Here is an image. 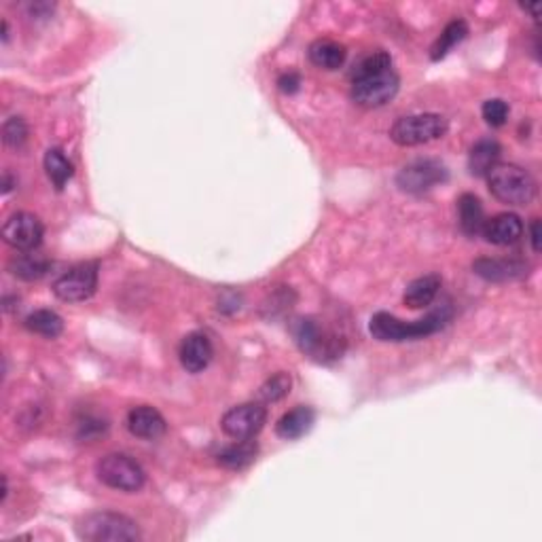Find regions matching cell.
Wrapping results in <instances>:
<instances>
[{"label":"cell","mask_w":542,"mask_h":542,"mask_svg":"<svg viewBox=\"0 0 542 542\" xmlns=\"http://www.w3.org/2000/svg\"><path fill=\"white\" fill-rule=\"evenodd\" d=\"M508 112H511V109H508V104L505 100L500 98H491L483 104L481 109V115L485 119V123L491 127H502L506 123L508 119Z\"/></svg>","instance_id":"f546056e"},{"label":"cell","mask_w":542,"mask_h":542,"mask_svg":"<svg viewBox=\"0 0 542 542\" xmlns=\"http://www.w3.org/2000/svg\"><path fill=\"white\" fill-rule=\"evenodd\" d=\"M24 326L34 335H41L47 339H55L64 331V320L53 309H37V312L28 314L24 320Z\"/></svg>","instance_id":"cb8c5ba5"},{"label":"cell","mask_w":542,"mask_h":542,"mask_svg":"<svg viewBox=\"0 0 542 542\" xmlns=\"http://www.w3.org/2000/svg\"><path fill=\"white\" fill-rule=\"evenodd\" d=\"M299 87H301V77H299L297 72H284V75L278 78V89L282 94L292 95L299 92Z\"/></svg>","instance_id":"4dcf8cb0"},{"label":"cell","mask_w":542,"mask_h":542,"mask_svg":"<svg viewBox=\"0 0 542 542\" xmlns=\"http://www.w3.org/2000/svg\"><path fill=\"white\" fill-rule=\"evenodd\" d=\"M45 172H47V177L51 183H53L55 189L62 191L68 185V180L75 177V166H72V161L64 155V151L53 146V149L45 152Z\"/></svg>","instance_id":"603a6c76"},{"label":"cell","mask_w":542,"mask_h":542,"mask_svg":"<svg viewBox=\"0 0 542 542\" xmlns=\"http://www.w3.org/2000/svg\"><path fill=\"white\" fill-rule=\"evenodd\" d=\"M292 335H295V341L301 348V352L308 354L316 363H333V360L341 358L343 349H346L343 337L324 329L314 318H299L292 324Z\"/></svg>","instance_id":"3957f363"},{"label":"cell","mask_w":542,"mask_h":542,"mask_svg":"<svg viewBox=\"0 0 542 542\" xmlns=\"http://www.w3.org/2000/svg\"><path fill=\"white\" fill-rule=\"evenodd\" d=\"M472 271L479 278L488 282H513L521 280L530 274V263L521 259H477L472 263Z\"/></svg>","instance_id":"7c38bea8"},{"label":"cell","mask_w":542,"mask_h":542,"mask_svg":"<svg viewBox=\"0 0 542 542\" xmlns=\"http://www.w3.org/2000/svg\"><path fill=\"white\" fill-rule=\"evenodd\" d=\"M448 129L449 123L443 115H439V112H422V115L400 117L390 127V138L398 146H417L443 138L448 134Z\"/></svg>","instance_id":"5b68a950"},{"label":"cell","mask_w":542,"mask_h":542,"mask_svg":"<svg viewBox=\"0 0 542 542\" xmlns=\"http://www.w3.org/2000/svg\"><path fill=\"white\" fill-rule=\"evenodd\" d=\"M521 7H523L525 11H530V13H532L534 17H538V13H540V3H534V4H521Z\"/></svg>","instance_id":"836d02e7"},{"label":"cell","mask_w":542,"mask_h":542,"mask_svg":"<svg viewBox=\"0 0 542 542\" xmlns=\"http://www.w3.org/2000/svg\"><path fill=\"white\" fill-rule=\"evenodd\" d=\"M314 422H316V411L312 406L299 405L295 409L286 411V414L280 417L278 423H275V434L286 440L301 439L303 434L312 431Z\"/></svg>","instance_id":"2e32d148"},{"label":"cell","mask_w":542,"mask_h":542,"mask_svg":"<svg viewBox=\"0 0 542 542\" xmlns=\"http://www.w3.org/2000/svg\"><path fill=\"white\" fill-rule=\"evenodd\" d=\"M267 422V409L263 403H242L231 406L220 420V428L229 439H254Z\"/></svg>","instance_id":"30bf717a"},{"label":"cell","mask_w":542,"mask_h":542,"mask_svg":"<svg viewBox=\"0 0 542 542\" xmlns=\"http://www.w3.org/2000/svg\"><path fill=\"white\" fill-rule=\"evenodd\" d=\"M106 431H109V422L102 420V417L85 415L83 420L77 423V437L85 440V443L95 440L98 437H104Z\"/></svg>","instance_id":"f1b7e54d"},{"label":"cell","mask_w":542,"mask_h":542,"mask_svg":"<svg viewBox=\"0 0 542 542\" xmlns=\"http://www.w3.org/2000/svg\"><path fill=\"white\" fill-rule=\"evenodd\" d=\"M11 189H13V178H11L9 172H4V178H3V193L9 195Z\"/></svg>","instance_id":"d6a6232c"},{"label":"cell","mask_w":542,"mask_h":542,"mask_svg":"<svg viewBox=\"0 0 542 542\" xmlns=\"http://www.w3.org/2000/svg\"><path fill=\"white\" fill-rule=\"evenodd\" d=\"M43 223L30 212L11 214L3 227V240L17 252H32L43 244Z\"/></svg>","instance_id":"8fae6325"},{"label":"cell","mask_w":542,"mask_h":542,"mask_svg":"<svg viewBox=\"0 0 542 542\" xmlns=\"http://www.w3.org/2000/svg\"><path fill=\"white\" fill-rule=\"evenodd\" d=\"M95 474L106 488L123 491V494L143 489L146 481L144 468L127 454H109L100 457L95 464Z\"/></svg>","instance_id":"8992f818"},{"label":"cell","mask_w":542,"mask_h":542,"mask_svg":"<svg viewBox=\"0 0 542 542\" xmlns=\"http://www.w3.org/2000/svg\"><path fill=\"white\" fill-rule=\"evenodd\" d=\"M77 534L81 540L89 542H132L140 538V530L136 521L112 511H98L85 515L77 525Z\"/></svg>","instance_id":"277c9868"},{"label":"cell","mask_w":542,"mask_h":542,"mask_svg":"<svg viewBox=\"0 0 542 542\" xmlns=\"http://www.w3.org/2000/svg\"><path fill=\"white\" fill-rule=\"evenodd\" d=\"M489 193L508 206H528L536 197V180L517 163H496L488 177Z\"/></svg>","instance_id":"7a4b0ae2"},{"label":"cell","mask_w":542,"mask_h":542,"mask_svg":"<svg viewBox=\"0 0 542 542\" xmlns=\"http://www.w3.org/2000/svg\"><path fill=\"white\" fill-rule=\"evenodd\" d=\"M257 454H259L257 440L242 439L220 449L217 454V462L223 468H229V471H242V468L250 466L252 462L257 460Z\"/></svg>","instance_id":"44dd1931"},{"label":"cell","mask_w":542,"mask_h":542,"mask_svg":"<svg viewBox=\"0 0 542 542\" xmlns=\"http://www.w3.org/2000/svg\"><path fill=\"white\" fill-rule=\"evenodd\" d=\"M308 55L309 62L322 68V70H337V68L346 64L348 49L341 43L331 41V38H318V41L309 45Z\"/></svg>","instance_id":"d6986e66"},{"label":"cell","mask_w":542,"mask_h":542,"mask_svg":"<svg viewBox=\"0 0 542 542\" xmlns=\"http://www.w3.org/2000/svg\"><path fill=\"white\" fill-rule=\"evenodd\" d=\"M449 320L451 309L448 305L414 322H405L388 312H377L369 322V331L373 339H377V341H415V339L434 335V333L443 329Z\"/></svg>","instance_id":"6da1fadb"},{"label":"cell","mask_w":542,"mask_h":542,"mask_svg":"<svg viewBox=\"0 0 542 542\" xmlns=\"http://www.w3.org/2000/svg\"><path fill=\"white\" fill-rule=\"evenodd\" d=\"M9 41V24H7V20L3 21V43H7Z\"/></svg>","instance_id":"e575fe53"},{"label":"cell","mask_w":542,"mask_h":542,"mask_svg":"<svg viewBox=\"0 0 542 542\" xmlns=\"http://www.w3.org/2000/svg\"><path fill=\"white\" fill-rule=\"evenodd\" d=\"M481 235L494 246H513L521 240L523 220L513 212L496 214L485 220Z\"/></svg>","instance_id":"4fadbf2b"},{"label":"cell","mask_w":542,"mask_h":542,"mask_svg":"<svg viewBox=\"0 0 542 542\" xmlns=\"http://www.w3.org/2000/svg\"><path fill=\"white\" fill-rule=\"evenodd\" d=\"M440 286H443V278L439 274H426L417 278L406 286L403 301L406 308L411 309H423L428 308L434 299H437Z\"/></svg>","instance_id":"ac0fdd59"},{"label":"cell","mask_w":542,"mask_h":542,"mask_svg":"<svg viewBox=\"0 0 542 542\" xmlns=\"http://www.w3.org/2000/svg\"><path fill=\"white\" fill-rule=\"evenodd\" d=\"M530 242H532L534 252H540V220L534 218L530 225Z\"/></svg>","instance_id":"1f68e13d"},{"label":"cell","mask_w":542,"mask_h":542,"mask_svg":"<svg viewBox=\"0 0 542 542\" xmlns=\"http://www.w3.org/2000/svg\"><path fill=\"white\" fill-rule=\"evenodd\" d=\"M398 87L400 78L397 72L390 68V70L380 72V75L354 81L352 100L358 106H365V109H380V106H386L388 102L398 94Z\"/></svg>","instance_id":"9c48e42d"},{"label":"cell","mask_w":542,"mask_h":542,"mask_svg":"<svg viewBox=\"0 0 542 542\" xmlns=\"http://www.w3.org/2000/svg\"><path fill=\"white\" fill-rule=\"evenodd\" d=\"M178 356H180V365H183L186 371L201 373L208 365H210L214 356L210 337L203 335V333H189V335L183 339V343H180Z\"/></svg>","instance_id":"9a60e30c"},{"label":"cell","mask_w":542,"mask_h":542,"mask_svg":"<svg viewBox=\"0 0 542 542\" xmlns=\"http://www.w3.org/2000/svg\"><path fill=\"white\" fill-rule=\"evenodd\" d=\"M449 178L448 168L437 160H415L400 169L397 185L403 193L422 195Z\"/></svg>","instance_id":"ba28073f"},{"label":"cell","mask_w":542,"mask_h":542,"mask_svg":"<svg viewBox=\"0 0 542 542\" xmlns=\"http://www.w3.org/2000/svg\"><path fill=\"white\" fill-rule=\"evenodd\" d=\"M3 140L11 149H21L28 140V126L21 117H11L3 126Z\"/></svg>","instance_id":"83f0119b"},{"label":"cell","mask_w":542,"mask_h":542,"mask_svg":"<svg viewBox=\"0 0 542 542\" xmlns=\"http://www.w3.org/2000/svg\"><path fill=\"white\" fill-rule=\"evenodd\" d=\"M502 155V146L498 140L494 138H483L471 149L468 155V169H471L472 177L485 178L489 174V169L496 166Z\"/></svg>","instance_id":"7402d4cb"},{"label":"cell","mask_w":542,"mask_h":542,"mask_svg":"<svg viewBox=\"0 0 542 542\" xmlns=\"http://www.w3.org/2000/svg\"><path fill=\"white\" fill-rule=\"evenodd\" d=\"M7 269L11 275H15V278L24 282H34L45 278V275L49 274L51 261L47 257H43V254H38L37 250L20 252L9 259Z\"/></svg>","instance_id":"e0dca14e"},{"label":"cell","mask_w":542,"mask_h":542,"mask_svg":"<svg viewBox=\"0 0 542 542\" xmlns=\"http://www.w3.org/2000/svg\"><path fill=\"white\" fill-rule=\"evenodd\" d=\"M98 263H78L75 267L64 271V274L53 282V295L58 297L60 301L66 303L87 301V299H92L95 291H98Z\"/></svg>","instance_id":"52a82bcc"},{"label":"cell","mask_w":542,"mask_h":542,"mask_svg":"<svg viewBox=\"0 0 542 542\" xmlns=\"http://www.w3.org/2000/svg\"><path fill=\"white\" fill-rule=\"evenodd\" d=\"M291 388H292L291 373L278 371L274 373L261 388H259V398H261L263 403H278V400L286 398L288 394H291Z\"/></svg>","instance_id":"4316f807"},{"label":"cell","mask_w":542,"mask_h":542,"mask_svg":"<svg viewBox=\"0 0 542 542\" xmlns=\"http://www.w3.org/2000/svg\"><path fill=\"white\" fill-rule=\"evenodd\" d=\"M392 68V58H390L388 51H371V53H366L365 58H360L356 62L352 72H349V77H352L354 81H360V78H369L373 75H380V72H386Z\"/></svg>","instance_id":"484cf974"},{"label":"cell","mask_w":542,"mask_h":542,"mask_svg":"<svg viewBox=\"0 0 542 542\" xmlns=\"http://www.w3.org/2000/svg\"><path fill=\"white\" fill-rule=\"evenodd\" d=\"M457 218H460L462 234L468 237L481 235L485 220H488L481 200L472 193L460 195V200H457Z\"/></svg>","instance_id":"ffe728a7"},{"label":"cell","mask_w":542,"mask_h":542,"mask_svg":"<svg viewBox=\"0 0 542 542\" xmlns=\"http://www.w3.org/2000/svg\"><path fill=\"white\" fill-rule=\"evenodd\" d=\"M466 34H468V24L464 20H451L449 24L443 28V32L439 34L437 41H434L431 49V60L432 62L443 60L457 43L464 41Z\"/></svg>","instance_id":"d4e9b609"},{"label":"cell","mask_w":542,"mask_h":542,"mask_svg":"<svg viewBox=\"0 0 542 542\" xmlns=\"http://www.w3.org/2000/svg\"><path fill=\"white\" fill-rule=\"evenodd\" d=\"M127 431L138 439L155 440L166 434L168 423L166 417H163L155 406L140 405L134 406V409L127 414Z\"/></svg>","instance_id":"5bb4252c"}]
</instances>
